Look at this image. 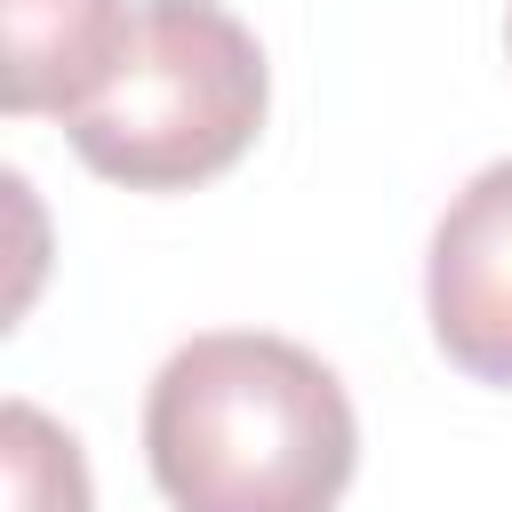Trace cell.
Returning a JSON list of instances; mask_svg holds the SVG:
<instances>
[{
	"label": "cell",
	"instance_id": "3957f363",
	"mask_svg": "<svg viewBox=\"0 0 512 512\" xmlns=\"http://www.w3.org/2000/svg\"><path fill=\"white\" fill-rule=\"evenodd\" d=\"M424 304H432L440 352L464 376L512 384V160L480 168L448 200V216L432 232Z\"/></svg>",
	"mask_w": 512,
	"mask_h": 512
},
{
	"label": "cell",
	"instance_id": "7a4b0ae2",
	"mask_svg": "<svg viewBox=\"0 0 512 512\" xmlns=\"http://www.w3.org/2000/svg\"><path fill=\"white\" fill-rule=\"evenodd\" d=\"M264 128V48L216 0H136L128 48L88 112L64 120L72 152L128 192H184L232 168Z\"/></svg>",
	"mask_w": 512,
	"mask_h": 512
},
{
	"label": "cell",
	"instance_id": "8992f818",
	"mask_svg": "<svg viewBox=\"0 0 512 512\" xmlns=\"http://www.w3.org/2000/svg\"><path fill=\"white\" fill-rule=\"evenodd\" d=\"M504 32H512V24H504Z\"/></svg>",
	"mask_w": 512,
	"mask_h": 512
},
{
	"label": "cell",
	"instance_id": "5b68a950",
	"mask_svg": "<svg viewBox=\"0 0 512 512\" xmlns=\"http://www.w3.org/2000/svg\"><path fill=\"white\" fill-rule=\"evenodd\" d=\"M0 464H8V512H88L80 440L48 424L32 400L0 408Z\"/></svg>",
	"mask_w": 512,
	"mask_h": 512
},
{
	"label": "cell",
	"instance_id": "277c9868",
	"mask_svg": "<svg viewBox=\"0 0 512 512\" xmlns=\"http://www.w3.org/2000/svg\"><path fill=\"white\" fill-rule=\"evenodd\" d=\"M120 0H0V104L16 120L32 112H88L128 48Z\"/></svg>",
	"mask_w": 512,
	"mask_h": 512
},
{
	"label": "cell",
	"instance_id": "6da1fadb",
	"mask_svg": "<svg viewBox=\"0 0 512 512\" xmlns=\"http://www.w3.org/2000/svg\"><path fill=\"white\" fill-rule=\"evenodd\" d=\"M144 456L176 512H336L360 424L320 352L216 328L176 344L152 376Z\"/></svg>",
	"mask_w": 512,
	"mask_h": 512
}]
</instances>
